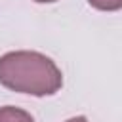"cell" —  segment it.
Returning a JSON list of instances; mask_svg holds the SVG:
<instances>
[{"mask_svg":"<svg viewBox=\"0 0 122 122\" xmlns=\"http://www.w3.org/2000/svg\"><path fill=\"white\" fill-rule=\"evenodd\" d=\"M0 84L17 93L44 97L61 90L63 74L48 55L19 50L0 57Z\"/></svg>","mask_w":122,"mask_h":122,"instance_id":"1","label":"cell"},{"mask_svg":"<svg viewBox=\"0 0 122 122\" xmlns=\"http://www.w3.org/2000/svg\"><path fill=\"white\" fill-rule=\"evenodd\" d=\"M67 122H88V118H86V116H72V118H69Z\"/></svg>","mask_w":122,"mask_h":122,"instance_id":"4","label":"cell"},{"mask_svg":"<svg viewBox=\"0 0 122 122\" xmlns=\"http://www.w3.org/2000/svg\"><path fill=\"white\" fill-rule=\"evenodd\" d=\"M0 122H34V118L19 107H0Z\"/></svg>","mask_w":122,"mask_h":122,"instance_id":"2","label":"cell"},{"mask_svg":"<svg viewBox=\"0 0 122 122\" xmlns=\"http://www.w3.org/2000/svg\"><path fill=\"white\" fill-rule=\"evenodd\" d=\"M34 2H38V4H50V2H57V0H34Z\"/></svg>","mask_w":122,"mask_h":122,"instance_id":"5","label":"cell"},{"mask_svg":"<svg viewBox=\"0 0 122 122\" xmlns=\"http://www.w3.org/2000/svg\"><path fill=\"white\" fill-rule=\"evenodd\" d=\"M90 6L101 11H118L122 8V0H88Z\"/></svg>","mask_w":122,"mask_h":122,"instance_id":"3","label":"cell"}]
</instances>
